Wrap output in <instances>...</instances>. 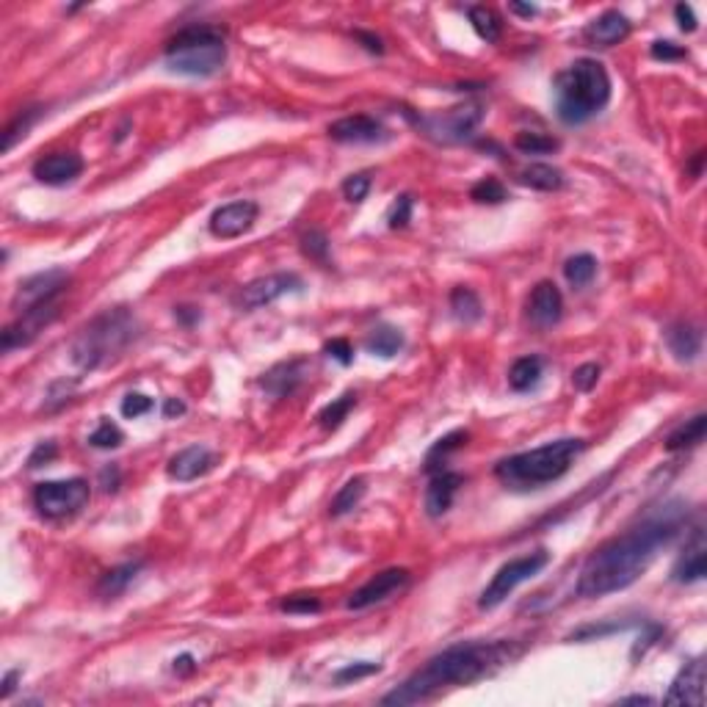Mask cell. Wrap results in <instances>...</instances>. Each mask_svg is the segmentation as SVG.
Here are the masks:
<instances>
[{
    "instance_id": "1",
    "label": "cell",
    "mask_w": 707,
    "mask_h": 707,
    "mask_svg": "<svg viewBox=\"0 0 707 707\" xmlns=\"http://www.w3.org/2000/svg\"><path fill=\"white\" fill-rule=\"evenodd\" d=\"M686 517L688 508L682 503H666L639 525L602 542L580 570L575 586L577 597L594 600L632 586L652 567L657 553L677 539V533L686 525Z\"/></svg>"
},
{
    "instance_id": "2",
    "label": "cell",
    "mask_w": 707,
    "mask_h": 707,
    "mask_svg": "<svg viewBox=\"0 0 707 707\" xmlns=\"http://www.w3.org/2000/svg\"><path fill=\"white\" fill-rule=\"evenodd\" d=\"M515 655H520V649H515V644H508V641L453 644L443 649L440 655L428 657L423 669H418L409 680H404L401 686L396 691H389L381 702L398 704V707L428 702L448 688L470 686V682L498 672Z\"/></svg>"
},
{
    "instance_id": "3",
    "label": "cell",
    "mask_w": 707,
    "mask_h": 707,
    "mask_svg": "<svg viewBox=\"0 0 707 707\" xmlns=\"http://www.w3.org/2000/svg\"><path fill=\"white\" fill-rule=\"evenodd\" d=\"M553 91L558 119L564 125H583L611 100V78L597 59H577L558 72Z\"/></svg>"
},
{
    "instance_id": "4",
    "label": "cell",
    "mask_w": 707,
    "mask_h": 707,
    "mask_svg": "<svg viewBox=\"0 0 707 707\" xmlns=\"http://www.w3.org/2000/svg\"><path fill=\"white\" fill-rule=\"evenodd\" d=\"M586 451V443L567 436V440H555L542 448L522 451L515 453L503 461H498L495 475L503 481L508 490L515 492H530V490H542V486L558 481L570 467L575 465V459Z\"/></svg>"
},
{
    "instance_id": "5",
    "label": "cell",
    "mask_w": 707,
    "mask_h": 707,
    "mask_svg": "<svg viewBox=\"0 0 707 707\" xmlns=\"http://www.w3.org/2000/svg\"><path fill=\"white\" fill-rule=\"evenodd\" d=\"M166 67L188 78H210L227 61V36L218 26H188L166 42Z\"/></svg>"
},
{
    "instance_id": "6",
    "label": "cell",
    "mask_w": 707,
    "mask_h": 707,
    "mask_svg": "<svg viewBox=\"0 0 707 707\" xmlns=\"http://www.w3.org/2000/svg\"><path fill=\"white\" fill-rule=\"evenodd\" d=\"M133 337H136V318L125 307H116V310L97 315V318L78 334L69 354L81 371H94V368H100V365H106L108 359H116L133 343Z\"/></svg>"
},
{
    "instance_id": "7",
    "label": "cell",
    "mask_w": 707,
    "mask_h": 707,
    "mask_svg": "<svg viewBox=\"0 0 707 707\" xmlns=\"http://www.w3.org/2000/svg\"><path fill=\"white\" fill-rule=\"evenodd\" d=\"M547 564H550V553L547 550H536V553L506 561V564L492 575L490 586L481 592L478 608H481V611H492V608L506 602V597L515 592L517 586H522V583H528L530 577L539 575Z\"/></svg>"
},
{
    "instance_id": "8",
    "label": "cell",
    "mask_w": 707,
    "mask_h": 707,
    "mask_svg": "<svg viewBox=\"0 0 707 707\" xmlns=\"http://www.w3.org/2000/svg\"><path fill=\"white\" fill-rule=\"evenodd\" d=\"M89 498H91V490L83 478L44 481V483H36V490H34V506L47 520H64V517L78 515L89 503Z\"/></svg>"
},
{
    "instance_id": "9",
    "label": "cell",
    "mask_w": 707,
    "mask_h": 707,
    "mask_svg": "<svg viewBox=\"0 0 707 707\" xmlns=\"http://www.w3.org/2000/svg\"><path fill=\"white\" fill-rule=\"evenodd\" d=\"M481 119H483V106L467 103V106L448 108L445 114H436V116H420L418 128L434 141L461 144V141H467V138L475 136Z\"/></svg>"
},
{
    "instance_id": "10",
    "label": "cell",
    "mask_w": 707,
    "mask_h": 707,
    "mask_svg": "<svg viewBox=\"0 0 707 707\" xmlns=\"http://www.w3.org/2000/svg\"><path fill=\"white\" fill-rule=\"evenodd\" d=\"M59 315V302H47V304H36V307H28L20 312V318L14 324H9L4 329V340H0V349L6 354L14 351V349H26L31 346L36 334L51 324Z\"/></svg>"
},
{
    "instance_id": "11",
    "label": "cell",
    "mask_w": 707,
    "mask_h": 707,
    "mask_svg": "<svg viewBox=\"0 0 707 707\" xmlns=\"http://www.w3.org/2000/svg\"><path fill=\"white\" fill-rule=\"evenodd\" d=\"M302 277L294 271H279V274H268L255 282H249L240 294V307L243 310H260L265 304H274L277 299L287 294H299L302 290Z\"/></svg>"
},
{
    "instance_id": "12",
    "label": "cell",
    "mask_w": 707,
    "mask_h": 707,
    "mask_svg": "<svg viewBox=\"0 0 707 707\" xmlns=\"http://www.w3.org/2000/svg\"><path fill=\"white\" fill-rule=\"evenodd\" d=\"M69 285V274L64 268H51V271H42L31 279H26L17 290L14 307L17 312L36 307V304H47V302H59V296L67 290Z\"/></svg>"
},
{
    "instance_id": "13",
    "label": "cell",
    "mask_w": 707,
    "mask_h": 707,
    "mask_svg": "<svg viewBox=\"0 0 707 707\" xmlns=\"http://www.w3.org/2000/svg\"><path fill=\"white\" fill-rule=\"evenodd\" d=\"M406 583H409V570H404V567L384 570V572L373 575L368 583H365V586H359L349 597L346 608H349V611H365V608H371L376 602H384V600L393 597L396 592L406 589Z\"/></svg>"
},
{
    "instance_id": "14",
    "label": "cell",
    "mask_w": 707,
    "mask_h": 707,
    "mask_svg": "<svg viewBox=\"0 0 707 707\" xmlns=\"http://www.w3.org/2000/svg\"><path fill=\"white\" fill-rule=\"evenodd\" d=\"M257 202H249V200H238V202H230V205H222L218 210H213L210 216V232L216 238H240L243 232H249L257 222Z\"/></svg>"
},
{
    "instance_id": "15",
    "label": "cell",
    "mask_w": 707,
    "mask_h": 707,
    "mask_svg": "<svg viewBox=\"0 0 707 707\" xmlns=\"http://www.w3.org/2000/svg\"><path fill=\"white\" fill-rule=\"evenodd\" d=\"M329 136L340 144H376L389 138L387 128L376 116L368 114H354V116H343L329 125Z\"/></svg>"
},
{
    "instance_id": "16",
    "label": "cell",
    "mask_w": 707,
    "mask_h": 707,
    "mask_svg": "<svg viewBox=\"0 0 707 707\" xmlns=\"http://www.w3.org/2000/svg\"><path fill=\"white\" fill-rule=\"evenodd\" d=\"M561 315H564V296H561V290L555 282H539L528 296V318L533 326L539 329H547V326H555L561 321Z\"/></svg>"
},
{
    "instance_id": "17",
    "label": "cell",
    "mask_w": 707,
    "mask_h": 707,
    "mask_svg": "<svg viewBox=\"0 0 707 707\" xmlns=\"http://www.w3.org/2000/svg\"><path fill=\"white\" fill-rule=\"evenodd\" d=\"M307 371H310V362L302 359V357L279 362L260 379V387L271 398H287V396H294L299 389V384L307 379Z\"/></svg>"
},
{
    "instance_id": "18",
    "label": "cell",
    "mask_w": 707,
    "mask_h": 707,
    "mask_svg": "<svg viewBox=\"0 0 707 707\" xmlns=\"http://www.w3.org/2000/svg\"><path fill=\"white\" fill-rule=\"evenodd\" d=\"M83 172V158L78 153H51L34 163V177L44 185H67Z\"/></svg>"
},
{
    "instance_id": "19",
    "label": "cell",
    "mask_w": 707,
    "mask_h": 707,
    "mask_svg": "<svg viewBox=\"0 0 707 707\" xmlns=\"http://www.w3.org/2000/svg\"><path fill=\"white\" fill-rule=\"evenodd\" d=\"M664 702L666 704H694V707L704 702V657H696V661L686 664V669L674 677Z\"/></svg>"
},
{
    "instance_id": "20",
    "label": "cell",
    "mask_w": 707,
    "mask_h": 707,
    "mask_svg": "<svg viewBox=\"0 0 707 707\" xmlns=\"http://www.w3.org/2000/svg\"><path fill=\"white\" fill-rule=\"evenodd\" d=\"M213 465H216V456L205 445H191V448H183L180 453L169 459L166 473L172 481L188 483V481H197L200 475L210 473Z\"/></svg>"
},
{
    "instance_id": "21",
    "label": "cell",
    "mask_w": 707,
    "mask_h": 707,
    "mask_svg": "<svg viewBox=\"0 0 707 707\" xmlns=\"http://www.w3.org/2000/svg\"><path fill=\"white\" fill-rule=\"evenodd\" d=\"M461 483H465V478H461L459 473H451V470L434 473L428 486H426V500H423L426 503V515L434 517V520L448 515Z\"/></svg>"
},
{
    "instance_id": "22",
    "label": "cell",
    "mask_w": 707,
    "mask_h": 707,
    "mask_svg": "<svg viewBox=\"0 0 707 707\" xmlns=\"http://www.w3.org/2000/svg\"><path fill=\"white\" fill-rule=\"evenodd\" d=\"M630 34V20L619 12H605L597 20H592L586 26V39L600 44V47H614Z\"/></svg>"
},
{
    "instance_id": "23",
    "label": "cell",
    "mask_w": 707,
    "mask_h": 707,
    "mask_svg": "<svg viewBox=\"0 0 707 707\" xmlns=\"http://www.w3.org/2000/svg\"><path fill=\"white\" fill-rule=\"evenodd\" d=\"M707 572V553H704V539H702V530L694 533L691 545L686 547V553L680 555L677 567H674V580L677 583H696L702 580Z\"/></svg>"
},
{
    "instance_id": "24",
    "label": "cell",
    "mask_w": 707,
    "mask_h": 707,
    "mask_svg": "<svg viewBox=\"0 0 707 707\" xmlns=\"http://www.w3.org/2000/svg\"><path fill=\"white\" fill-rule=\"evenodd\" d=\"M666 346L680 362H691L702 351V332H699V326L686 324V321L672 324L666 332Z\"/></svg>"
},
{
    "instance_id": "25",
    "label": "cell",
    "mask_w": 707,
    "mask_h": 707,
    "mask_svg": "<svg viewBox=\"0 0 707 707\" xmlns=\"http://www.w3.org/2000/svg\"><path fill=\"white\" fill-rule=\"evenodd\" d=\"M467 440H470V434H467L465 428H456V431L445 434L443 440H436V443L431 445V451L426 453V459H423V473H426V475L443 473L445 465H448V459H451L456 451L465 448Z\"/></svg>"
},
{
    "instance_id": "26",
    "label": "cell",
    "mask_w": 707,
    "mask_h": 707,
    "mask_svg": "<svg viewBox=\"0 0 707 707\" xmlns=\"http://www.w3.org/2000/svg\"><path fill=\"white\" fill-rule=\"evenodd\" d=\"M542 368H545L542 357H520L508 371V387L515 393H528V389H533L542 381Z\"/></svg>"
},
{
    "instance_id": "27",
    "label": "cell",
    "mask_w": 707,
    "mask_h": 707,
    "mask_svg": "<svg viewBox=\"0 0 707 707\" xmlns=\"http://www.w3.org/2000/svg\"><path fill=\"white\" fill-rule=\"evenodd\" d=\"M138 570H141V561H128V564L114 567L111 572H106L100 577V583H97V594H100L103 600L119 597L133 583V577L138 575Z\"/></svg>"
},
{
    "instance_id": "28",
    "label": "cell",
    "mask_w": 707,
    "mask_h": 707,
    "mask_svg": "<svg viewBox=\"0 0 707 707\" xmlns=\"http://www.w3.org/2000/svg\"><path fill=\"white\" fill-rule=\"evenodd\" d=\"M451 312L459 324H475L481 321L483 315V307H481V299L473 287H453L451 290Z\"/></svg>"
},
{
    "instance_id": "29",
    "label": "cell",
    "mask_w": 707,
    "mask_h": 707,
    "mask_svg": "<svg viewBox=\"0 0 707 707\" xmlns=\"http://www.w3.org/2000/svg\"><path fill=\"white\" fill-rule=\"evenodd\" d=\"M704 426H707V418L704 414H696V418L686 420L680 428H674L669 436H666V451L677 453V451H686V448H696L704 443Z\"/></svg>"
},
{
    "instance_id": "30",
    "label": "cell",
    "mask_w": 707,
    "mask_h": 707,
    "mask_svg": "<svg viewBox=\"0 0 707 707\" xmlns=\"http://www.w3.org/2000/svg\"><path fill=\"white\" fill-rule=\"evenodd\" d=\"M520 183L536 191H558L564 185V175H561V169L550 163H530L520 172Z\"/></svg>"
},
{
    "instance_id": "31",
    "label": "cell",
    "mask_w": 707,
    "mask_h": 707,
    "mask_svg": "<svg viewBox=\"0 0 707 707\" xmlns=\"http://www.w3.org/2000/svg\"><path fill=\"white\" fill-rule=\"evenodd\" d=\"M467 17H470V22H473V31H475L483 42H490V44L500 42V36H503V20H500V14H498L495 9L470 6Z\"/></svg>"
},
{
    "instance_id": "32",
    "label": "cell",
    "mask_w": 707,
    "mask_h": 707,
    "mask_svg": "<svg viewBox=\"0 0 707 707\" xmlns=\"http://www.w3.org/2000/svg\"><path fill=\"white\" fill-rule=\"evenodd\" d=\"M365 490H368V483H365L362 475L346 481L343 486H340V492L332 498V503H329V515H332V517H343V515H349V511H354V508L359 506V500L365 498Z\"/></svg>"
},
{
    "instance_id": "33",
    "label": "cell",
    "mask_w": 707,
    "mask_h": 707,
    "mask_svg": "<svg viewBox=\"0 0 707 707\" xmlns=\"http://www.w3.org/2000/svg\"><path fill=\"white\" fill-rule=\"evenodd\" d=\"M401 349H404V334L396 326H376L368 337V351L381 359L396 357Z\"/></svg>"
},
{
    "instance_id": "34",
    "label": "cell",
    "mask_w": 707,
    "mask_h": 707,
    "mask_svg": "<svg viewBox=\"0 0 707 707\" xmlns=\"http://www.w3.org/2000/svg\"><path fill=\"white\" fill-rule=\"evenodd\" d=\"M354 406H357V396H354V393H343V396L334 398L332 404H326V406L318 412V423H321L324 428L334 431V428L343 426V420L349 418V412H351Z\"/></svg>"
},
{
    "instance_id": "35",
    "label": "cell",
    "mask_w": 707,
    "mask_h": 707,
    "mask_svg": "<svg viewBox=\"0 0 707 707\" xmlns=\"http://www.w3.org/2000/svg\"><path fill=\"white\" fill-rule=\"evenodd\" d=\"M597 274V260L592 255H575L564 263V277L575 287H586Z\"/></svg>"
},
{
    "instance_id": "36",
    "label": "cell",
    "mask_w": 707,
    "mask_h": 707,
    "mask_svg": "<svg viewBox=\"0 0 707 707\" xmlns=\"http://www.w3.org/2000/svg\"><path fill=\"white\" fill-rule=\"evenodd\" d=\"M515 147L522 155H547L558 150V138L545 136V133H533V130H522L515 136Z\"/></svg>"
},
{
    "instance_id": "37",
    "label": "cell",
    "mask_w": 707,
    "mask_h": 707,
    "mask_svg": "<svg viewBox=\"0 0 707 707\" xmlns=\"http://www.w3.org/2000/svg\"><path fill=\"white\" fill-rule=\"evenodd\" d=\"M470 200L478 202V205H500V202L508 200V193H506V188H503L500 180H495V177H483L481 183H475V185L470 188Z\"/></svg>"
},
{
    "instance_id": "38",
    "label": "cell",
    "mask_w": 707,
    "mask_h": 707,
    "mask_svg": "<svg viewBox=\"0 0 707 707\" xmlns=\"http://www.w3.org/2000/svg\"><path fill=\"white\" fill-rule=\"evenodd\" d=\"M302 252L315 260V263H321V265H329V238L324 230H310L302 235Z\"/></svg>"
},
{
    "instance_id": "39",
    "label": "cell",
    "mask_w": 707,
    "mask_h": 707,
    "mask_svg": "<svg viewBox=\"0 0 707 707\" xmlns=\"http://www.w3.org/2000/svg\"><path fill=\"white\" fill-rule=\"evenodd\" d=\"M122 443H125V434H122V428L111 420H103L100 426H97L91 434H89V445L91 448H100V451H111V448H119Z\"/></svg>"
},
{
    "instance_id": "40",
    "label": "cell",
    "mask_w": 707,
    "mask_h": 707,
    "mask_svg": "<svg viewBox=\"0 0 707 707\" xmlns=\"http://www.w3.org/2000/svg\"><path fill=\"white\" fill-rule=\"evenodd\" d=\"M36 116H39V108H28V111H22L12 125L6 128V133H4V150L9 153V150H14V144L20 141V138H26L28 136V130H31V125L36 122Z\"/></svg>"
},
{
    "instance_id": "41",
    "label": "cell",
    "mask_w": 707,
    "mask_h": 707,
    "mask_svg": "<svg viewBox=\"0 0 707 707\" xmlns=\"http://www.w3.org/2000/svg\"><path fill=\"white\" fill-rule=\"evenodd\" d=\"M279 611L294 614V617H310L321 611V600L315 594H290L279 602Z\"/></svg>"
},
{
    "instance_id": "42",
    "label": "cell",
    "mask_w": 707,
    "mask_h": 707,
    "mask_svg": "<svg viewBox=\"0 0 707 707\" xmlns=\"http://www.w3.org/2000/svg\"><path fill=\"white\" fill-rule=\"evenodd\" d=\"M368 191H371V175L368 172H359V175H351L346 177L343 183V197L354 205H359L365 197H368Z\"/></svg>"
},
{
    "instance_id": "43",
    "label": "cell",
    "mask_w": 707,
    "mask_h": 707,
    "mask_svg": "<svg viewBox=\"0 0 707 707\" xmlns=\"http://www.w3.org/2000/svg\"><path fill=\"white\" fill-rule=\"evenodd\" d=\"M597 381H600V365H594V362L580 365V368H575V373H572V384H575V389H580V393H592Z\"/></svg>"
},
{
    "instance_id": "44",
    "label": "cell",
    "mask_w": 707,
    "mask_h": 707,
    "mask_svg": "<svg viewBox=\"0 0 707 707\" xmlns=\"http://www.w3.org/2000/svg\"><path fill=\"white\" fill-rule=\"evenodd\" d=\"M412 208H414L412 197H409V193H401V197L396 200V205H393V210H389V216H387L389 227H393V230L406 227L412 222Z\"/></svg>"
},
{
    "instance_id": "45",
    "label": "cell",
    "mask_w": 707,
    "mask_h": 707,
    "mask_svg": "<svg viewBox=\"0 0 707 707\" xmlns=\"http://www.w3.org/2000/svg\"><path fill=\"white\" fill-rule=\"evenodd\" d=\"M153 406H155V401L150 396H144V393H128L125 401H122V414L136 420V418H141V414H147Z\"/></svg>"
},
{
    "instance_id": "46",
    "label": "cell",
    "mask_w": 707,
    "mask_h": 707,
    "mask_svg": "<svg viewBox=\"0 0 707 707\" xmlns=\"http://www.w3.org/2000/svg\"><path fill=\"white\" fill-rule=\"evenodd\" d=\"M381 672V664H368V661H362V664H351L346 669H340L334 674V682H357L362 677H371V674H379Z\"/></svg>"
},
{
    "instance_id": "47",
    "label": "cell",
    "mask_w": 707,
    "mask_h": 707,
    "mask_svg": "<svg viewBox=\"0 0 707 707\" xmlns=\"http://www.w3.org/2000/svg\"><path fill=\"white\" fill-rule=\"evenodd\" d=\"M324 351H326V357L337 359L340 365H351L354 362V349H351L349 340H343V337L329 340V343L324 346Z\"/></svg>"
},
{
    "instance_id": "48",
    "label": "cell",
    "mask_w": 707,
    "mask_h": 707,
    "mask_svg": "<svg viewBox=\"0 0 707 707\" xmlns=\"http://www.w3.org/2000/svg\"><path fill=\"white\" fill-rule=\"evenodd\" d=\"M686 47H680L674 42H655L652 44V59L657 61H680V59H686Z\"/></svg>"
},
{
    "instance_id": "49",
    "label": "cell",
    "mask_w": 707,
    "mask_h": 707,
    "mask_svg": "<svg viewBox=\"0 0 707 707\" xmlns=\"http://www.w3.org/2000/svg\"><path fill=\"white\" fill-rule=\"evenodd\" d=\"M59 456V445L56 443H39L36 448H34V453H31V459H28V467L31 470H36V467H42V465H51V461Z\"/></svg>"
},
{
    "instance_id": "50",
    "label": "cell",
    "mask_w": 707,
    "mask_h": 707,
    "mask_svg": "<svg viewBox=\"0 0 707 707\" xmlns=\"http://www.w3.org/2000/svg\"><path fill=\"white\" fill-rule=\"evenodd\" d=\"M674 17H677V22H680V28L682 31H696V17H694V9L691 6H686V4H677L674 6Z\"/></svg>"
},
{
    "instance_id": "51",
    "label": "cell",
    "mask_w": 707,
    "mask_h": 707,
    "mask_svg": "<svg viewBox=\"0 0 707 707\" xmlns=\"http://www.w3.org/2000/svg\"><path fill=\"white\" fill-rule=\"evenodd\" d=\"M354 36H357V42H362V47H365V51H368V53H376V56L384 53V42H381L376 34H371V31H357Z\"/></svg>"
},
{
    "instance_id": "52",
    "label": "cell",
    "mask_w": 707,
    "mask_h": 707,
    "mask_svg": "<svg viewBox=\"0 0 707 707\" xmlns=\"http://www.w3.org/2000/svg\"><path fill=\"white\" fill-rule=\"evenodd\" d=\"M119 481H122V475H119V467H116V465H108V467L100 473V483H103V490H106V492H116V490H119Z\"/></svg>"
},
{
    "instance_id": "53",
    "label": "cell",
    "mask_w": 707,
    "mask_h": 707,
    "mask_svg": "<svg viewBox=\"0 0 707 707\" xmlns=\"http://www.w3.org/2000/svg\"><path fill=\"white\" fill-rule=\"evenodd\" d=\"M175 318H177L183 326H193L197 321H202V312H200V310H193V307H177V310H175Z\"/></svg>"
},
{
    "instance_id": "54",
    "label": "cell",
    "mask_w": 707,
    "mask_h": 707,
    "mask_svg": "<svg viewBox=\"0 0 707 707\" xmlns=\"http://www.w3.org/2000/svg\"><path fill=\"white\" fill-rule=\"evenodd\" d=\"M163 414H166V418H180V414H185V404L180 398H166Z\"/></svg>"
},
{
    "instance_id": "55",
    "label": "cell",
    "mask_w": 707,
    "mask_h": 707,
    "mask_svg": "<svg viewBox=\"0 0 707 707\" xmlns=\"http://www.w3.org/2000/svg\"><path fill=\"white\" fill-rule=\"evenodd\" d=\"M17 680H20V672H17V669H14V672H9V674L4 677V691H0V696L9 699V696H12V691L17 688Z\"/></svg>"
},
{
    "instance_id": "56",
    "label": "cell",
    "mask_w": 707,
    "mask_h": 707,
    "mask_svg": "<svg viewBox=\"0 0 707 707\" xmlns=\"http://www.w3.org/2000/svg\"><path fill=\"white\" fill-rule=\"evenodd\" d=\"M197 669V664H193V657L191 655H180L177 661H175V672H180V674H188V672H193Z\"/></svg>"
},
{
    "instance_id": "57",
    "label": "cell",
    "mask_w": 707,
    "mask_h": 707,
    "mask_svg": "<svg viewBox=\"0 0 707 707\" xmlns=\"http://www.w3.org/2000/svg\"><path fill=\"white\" fill-rule=\"evenodd\" d=\"M511 12H515V14H522V17H533V14H536V6H520V4H511Z\"/></svg>"
},
{
    "instance_id": "58",
    "label": "cell",
    "mask_w": 707,
    "mask_h": 707,
    "mask_svg": "<svg viewBox=\"0 0 707 707\" xmlns=\"http://www.w3.org/2000/svg\"><path fill=\"white\" fill-rule=\"evenodd\" d=\"M622 702H636V704H652V696H625Z\"/></svg>"
}]
</instances>
